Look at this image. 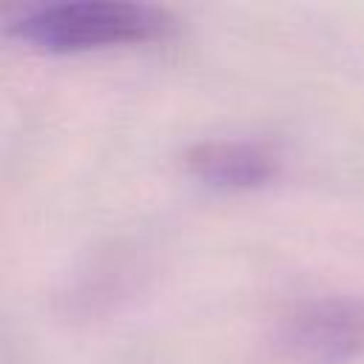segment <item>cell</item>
Returning <instances> with one entry per match:
<instances>
[{
	"instance_id": "obj_1",
	"label": "cell",
	"mask_w": 364,
	"mask_h": 364,
	"mask_svg": "<svg viewBox=\"0 0 364 364\" xmlns=\"http://www.w3.org/2000/svg\"><path fill=\"white\" fill-rule=\"evenodd\" d=\"M176 17L154 3L136 0H65L23 11L6 34L43 54H82L119 46L168 40Z\"/></svg>"
},
{
	"instance_id": "obj_2",
	"label": "cell",
	"mask_w": 364,
	"mask_h": 364,
	"mask_svg": "<svg viewBox=\"0 0 364 364\" xmlns=\"http://www.w3.org/2000/svg\"><path fill=\"white\" fill-rule=\"evenodd\" d=\"M264 350L273 364H350L364 353V299L324 293L287 304Z\"/></svg>"
},
{
	"instance_id": "obj_3",
	"label": "cell",
	"mask_w": 364,
	"mask_h": 364,
	"mask_svg": "<svg viewBox=\"0 0 364 364\" xmlns=\"http://www.w3.org/2000/svg\"><path fill=\"white\" fill-rule=\"evenodd\" d=\"M182 168L188 176L216 191H259L279 179L282 154L267 139L219 136L188 145Z\"/></svg>"
}]
</instances>
